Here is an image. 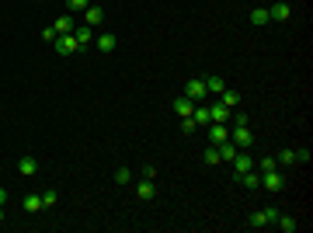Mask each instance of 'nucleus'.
<instances>
[{"instance_id":"2eb2a0df","label":"nucleus","mask_w":313,"mask_h":233,"mask_svg":"<svg viewBox=\"0 0 313 233\" xmlns=\"http://www.w3.org/2000/svg\"><path fill=\"white\" fill-rule=\"evenodd\" d=\"M219 101H223L226 108H237V105H240V91H233V87H223V94H219Z\"/></svg>"},{"instance_id":"a878e982","label":"nucleus","mask_w":313,"mask_h":233,"mask_svg":"<svg viewBox=\"0 0 313 233\" xmlns=\"http://www.w3.org/2000/svg\"><path fill=\"white\" fill-rule=\"evenodd\" d=\"M195 129H198V125H195V118H192V115H188L185 122H181V133H185V136H192Z\"/></svg>"},{"instance_id":"ddd939ff","label":"nucleus","mask_w":313,"mask_h":233,"mask_svg":"<svg viewBox=\"0 0 313 233\" xmlns=\"http://www.w3.org/2000/svg\"><path fill=\"white\" fill-rule=\"evenodd\" d=\"M244 171H254V164H251V157L240 150V153H237V160H233V174H244Z\"/></svg>"},{"instance_id":"bb28decb","label":"nucleus","mask_w":313,"mask_h":233,"mask_svg":"<svg viewBox=\"0 0 313 233\" xmlns=\"http://www.w3.org/2000/svg\"><path fill=\"white\" fill-rule=\"evenodd\" d=\"M56 205V192H42V209H53Z\"/></svg>"},{"instance_id":"393cba45","label":"nucleus","mask_w":313,"mask_h":233,"mask_svg":"<svg viewBox=\"0 0 313 233\" xmlns=\"http://www.w3.org/2000/svg\"><path fill=\"white\" fill-rule=\"evenodd\" d=\"M254 167L261 171V174H265V171H275L278 164H275V157H265V160H261V164H254Z\"/></svg>"},{"instance_id":"4be33fe9","label":"nucleus","mask_w":313,"mask_h":233,"mask_svg":"<svg viewBox=\"0 0 313 233\" xmlns=\"http://www.w3.org/2000/svg\"><path fill=\"white\" fill-rule=\"evenodd\" d=\"M42 209V195H28L24 198V213H39Z\"/></svg>"},{"instance_id":"0eeeda50","label":"nucleus","mask_w":313,"mask_h":233,"mask_svg":"<svg viewBox=\"0 0 313 233\" xmlns=\"http://www.w3.org/2000/svg\"><path fill=\"white\" fill-rule=\"evenodd\" d=\"M101 21H105V11H101L98 4H91V7L84 11V24H91V28H98Z\"/></svg>"},{"instance_id":"6e6552de","label":"nucleus","mask_w":313,"mask_h":233,"mask_svg":"<svg viewBox=\"0 0 313 233\" xmlns=\"http://www.w3.org/2000/svg\"><path fill=\"white\" fill-rule=\"evenodd\" d=\"M174 112H177L181 118H188L192 112H195V101H192V97H185V94H181V97H174Z\"/></svg>"},{"instance_id":"1a4fd4ad","label":"nucleus","mask_w":313,"mask_h":233,"mask_svg":"<svg viewBox=\"0 0 313 233\" xmlns=\"http://www.w3.org/2000/svg\"><path fill=\"white\" fill-rule=\"evenodd\" d=\"M230 112H233V108H226L223 101H216L213 108H209V118H213V122H230Z\"/></svg>"},{"instance_id":"f704fd0d","label":"nucleus","mask_w":313,"mask_h":233,"mask_svg":"<svg viewBox=\"0 0 313 233\" xmlns=\"http://www.w3.org/2000/svg\"><path fill=\"white\" fill-rule=\"evenodd\" d=\"M0 223H4V205H0Z\"/></svg>"},{"instance_id":"c85d7f7f","label":"nucleus","mask_w":313,"mask_h":233,"mask_svg":"<svg viewBox=\"0 0 313 233\" xmlns=\"http://www.w3.org/2000/svg\"><path fill=\"white\" fill-rule=\"evenodd\" d=\"M129 177H133V171H129V167H118V171H115V181H118V185H125Z\"/></svg>"},{"instance_id":"f03ea898","label":"nucleus","mask_w":313,"mask_h":233,"mask_svg":"<svg viewBox=\"0 0 313 233\" xmlns=\"http://www.w3.org/2000/svg\"><path fill=\"white\" fill-rule=\"evenodd\" d=\"M226 139H230V125H226V122H209V143H213V146H223Z\"/></svg>"},{"instance_id":"b1692460","label":"nucleus","mask_w":313,"mask_h":233,"mask_svg":"<svg viewBox=\"0 0 313 233\" xmlns=\"http://www.w3.org/2000/svg\"><path fill=\"white\" fill-rule=\"evenodd\" d=\"M192 118H195V125H209V122H213V118H209V108H195Z\"/></svg>"},{"instance_id":"72a5a7b5","label":"nucleus","mask_w":313,"mask_h":233,"mask_svg":"<svg viewBox=\"0 0 313 233\" xmlns=\"http://www.w3.org/2000/svg\"><path fill=\"white\" fill-rule=\"evenodd\" d=\"M4 202H7V192H4V188H0V205H4Z\"/></svg>"},{"instance_id":"473e14b6","label":"nucleus","mask_w":313,"mask_h":233,"mask_svg":"<svg viewBox=\"0 0 313 233\" xmlns=\"http://www.w3.org/2000/svg\"><path fill=\"white\" fill-rule=\"evenodd\" d=\"M42 39H45V42H56V28H42Z\"/></svg>"},{"instance_id":"20e7f679","label":"nucleus","mask_w":313,"mask_h":233,"mask_svg":"<svg viewBox=\"0 0 313 233\" xmlns=\"http://www.w3.org/2000/svg\"><path fill=\"white\" fill-rule=\"evenodd\" d=\"M56 49L63 53V56H70V53H77L80 49V42H77V35L70 32V35H56Z\"/></svg>"},{"instance_id":"c756f323","label":"nucleus","mask_w":313,"mask_h":233,"mask_svg":"<svg viewBox=\"0 0 313 233\" xmlns=\"http://www.w3.org/2000/svg\"><path fill=\"white\" fill-rule=\"evenodd\" d=\"M205 164H219V146H209V150H205Z\"/></svg>"},{"instance_id":"9d476101","label":"nucleus","mask_w":313,"mask_h":233,"mask_svg":"<svg viewBox=\"0 0 313 233\" xmlns=\"http://www.w3.org/2000/svg\"><path fill=\"white\" fill-rule=\"evenodd\" d=\"M18 171H21V174H24V177H32V174H35V171H39V164H35V157H32V153H24V157H21V160H18Z\"/></svg>"},{"instance_id":"dca6fc26","label":"nucleus","mask_w":313,"mask_h":233,"mask_svg":"<svg viewBox=\"0 0 313 233\" xmlns=\"http://www.w3.org/2000/svg\"><path fill=\"white\" fill-rule=\"evenodd\" d=\"M136 195H139V202H150V198H153V181H146V177H143V181H139V188H136Z\"/></svg>"},{"instance_id":"423d86ee","label":"nucleus","mask_w":313,"mask_h":233,"mask_svg":"<svg viewBox=\"0 0 313 233\" xmlns=\"http://www.w3.org/2000/svg\"><path fill=\"white\" fill-rule=\"evenodd\" d=\"M185 97L202 101V97H205V80H188V84H185Z\"/></svg>"},{"instance_id":"5701e85b","label":"nucleus","mask_w":313,"mask_h":233,"mask_svg":"<svg viewBox=\"0 0 313 233\" xmlns=\"http://www.w3.org/2000/svg\"><path fill=\"white\" fill-rule=\"evenodd\" d=\"M66 7H70V14H84L91 7V0H66Z\"/></svg>"},{"instance_id":"2f4dec72","label":"nucleus","mask_w":313,"mask_h":233,"mask_svg":"<svg viewBox=\"0 0 313 233\" xmlns=\"http://www.w3.org/2000/svg\"><path fill=\"white\" fill-rule=\"evenodd\" d=\"M278 160H282V164H296V153H293V150H282V157H278Z\"/></svg>"},{"instance_id":"39448f33","label":"nucleus","mask_w":313,"mask_h":233,"mask_svg":"<svg viewBox=\"0 0 313 233\" xmlns=\"http://www.w3.org/2000/svg\"><path fill=\"white\" fill-rule=\"evenodd\" d=\"M261 185H265L268 192H282V185H285V181H282L278 167H275V171H265V174H261Z\"/></svg>"},{"instance_id":"4468645a","label":"nucleus","mask_w":313,"mask_h":233,"mask_svg":"<svg viewBox=\"0 0 313 233\" xmlns=\"http://www.w3.org/2000/svg\"><path fill=\"white\" fill-rule=\"evenodd\" d=\"M53 28H56V35H70V32H73V14H63V18H56V24H53Z\"/></svg>"},{"instance_id":"f8f14e48","label":"nucleus","mask_w":313,"mask_h":233,"mask_svg":"<svg viewBox=\"0 0 313 233\" xmlns=\"http://www.w3.org/2000/svg\"><path fill=\"white\" fill-rule=\"evenodd\" d=\"M237 153H240V150H237L233 143L226 139V143L219 146V164H233V160H237Z\"/></svg>"},{"instance_id":"412c9836","label":"nucleus","mask_w":313,"mask_h":233,"mask_svg":"<svg viewBox=\"0 0 313 233\" xmlns=\"http://www.w3.org/2000/svg\"><path fill=\"white\" fill-rule=\"evenodd\" d=\"M275 223H278V226H282V230H285V233H296V230H299V223H296L293 216H278Z\"/></svg>"},{"instance_id":"a211bd4d","label":"nucleus","mask_w":313,"mask_h":233,"mask_svg":"<svg viewBox=\"0 0 313 233\" xmlns=\"http://www.w3.org/2000/svg\"><path fill=\"white\" fill-rule=\"evenodd\" d=\"M223 87H226V84H223V77H205V94H223Z\"/></svg>"},{"instance_id":"f3484780","label":"nucleus","mask_w":313,"mask_h":233,"mask_svg":"<svg viewBox=\"0 0 313 233\" xmlns=\"http://www.w3.org/2000/svg\"><path fill=\"white\" fill-rule=\"evenodd\" d=\"M73 35H77L80 45H87V42H94V28H91V24H80V28H73Z\"/></svg>"},{"instance_id":"cd10ccee","label":"nucleus","mask_w":313,"mask_h":233,"mask_svg":"<svg viewBox=\"0 0 313 233\" xmlns=\"http://www.w3.org/2000/svg\"><path fill=\"white\" fill-rule=\"evenodd\" d=\"M139 177H146V181H153V177H156V167H153V164H146V167H139Z\"/></svg>"},{"instance_id":"9b49d317","label":"nucleus","mask_w":313,"mask_h":233,"mask_svg":"<svg viewBox=\"0 0 313 233\" xmlns=\"http://www.w3.org/2000/svg\"><path fill=\"white\" fill-rule=\"evenodd\" d=\"M268 18L272 21H289L293 18V7H289V4H275L272 11H268Z\"/></svg>"},{"instance_id":"7c9ffc66","label":"nucleus","mask_w":313,"mask_h":233,"mask_svg":"<svg viewBox=\"0 0 313 233\" xmlns=\"http://www.w3.org/2000/svg\"><path fill=\"white\" fill-rule=\"evenodd\" d=\"M230 122H233V125H247V115H244V112H230Z\"/></svg>"},{"instance_id":"6ab92c4d","label":"nucleus","mask_w":313,"mask_h":233,"mask_svg":"<svg viewBox=\"0 0 313 233\" xmlns=\"http://www.w3.org/2000/svg\"><path fill=\"white\" fill-rule=\"evenodd\" d=\"M115 45H118V39L112 35V32H105V35H98V49H101V53H112Z\"/></svg>"},{"instance_id":"f257e3e1","label":"nucleus","mask_w":313,"mask_h":233,"mask_svg":"<svg viewBox=\"0 0 313 233\" xmlns=\"http://www.w3.org/2000/svg\"><path fill=\"white\" fill-rule=\"evenodd\" d=\"M230 143H233L237 150H247V146L254 143V136H251V125H233V129H230Z\"/></svg>"},{"instance_id":"7ed1b4c3","label":"nucleus","mask_w":313,"mask_h":233,"mask_svg":"<svg viewBox=\"0 0 313 233\" xmlns=\"http://www.w3.org/2000/svg\"><path fill=\"white\" fill-rule=\"evenodd\" d=\"M275 219H278V209L268 205V209H261V213H251V226L261 230V226H268V223H275Z\"/></svg>"},{"instance_id":"aec40b11","label":"nucleus","mask_w":313,"mask_h":233,"mask_svg":"<svg viewBox=\"0 0 313 233\" xmlns=\"http://www.w3.org/2000/svg\"><path fill=\"white\" fill-rule=\"evenodd\" d=\"M268 11H265V7H254V11H251V24H254V28H265V24H268Z\"/></svg>"}]
</instances>
